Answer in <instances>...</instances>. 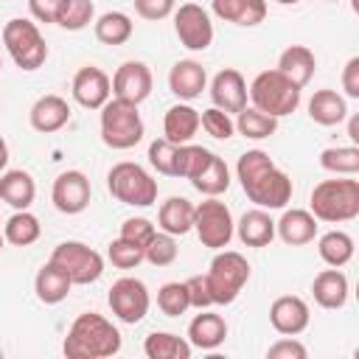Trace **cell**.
I'll return each instance as SVG.
<instances>
[{"label":"cell","instance_id":"cell-36","mask_svg":"<svg viewBox=\"0 0 359 359\" xmlns=\"http://www.w3.org/2000/svg\"><path fill=\"white\" fill-rule=\"evenodd\" d=\"M317 252L328 266H345L353 258V238L345 230H328L320 236Z\"/></svg>","mask_w":359,"mask_h":359},{"label":"cell","instance_id":"cell-30","mask_svg":"<svg viewBox=\"0 0 359 359\" xmlns=\"http://www.w3.org/2000/svg\"><path fill=\"white\" fill-rule=\"evenodd\" d=\"M309 118L320 126H337L348 118V101L337 90H317L309 98Z\"/></svg>","mask_w":359,"mask_h":359},{"label":"cell","instance_id":"cell-29","mask_svg":"<svg viewBox=\"0 0 359 359\" xmlns=\"http://www.w3.org/2000/svg\"><path fill=\"white\" fill-rule=\"evenodd\" d=\"M157 224L168 236H185L194 230V202L185 196H168L157 210Z\"/></svg>","mask_w":359,"mask_h":359},{"label":"cell","instance_id":"cell-10","mask_svg":"<svg viewBox=\"0 0 359 359\" xmlns=\"http://www.w3.org/2000/svg\"><path fill=\"white\" fill-rule=\"evenodd\" d=\"M194 230H196L202 247L224 250L233 241L236 222L224 202H219L216 196H208L205 202L194 205Z\"/></svg>","mask_w":359,"mask_h":359},{"label":"cell","instance_id":"cell-35","mask_svg":"<svg viewBox=\"0 0 359 359\" xmlns=\"http://www.w3.org/2000/svg\"><path fill=\"white\" fill-rule=\"evenodd\" d=\"M191 185H194L199 194H205V196H219V194H224V191L230 188V168H227V163H224L219 154H213V157L208 160V165L199 171V177L191 180Z\"/></svg>","mask_w":359,"mask_h":359},{"label":"cell","instance_id":"cell-52","mask_svg":"<svg viewBox=\"0 0 359 359\" xmlns=\"http://www.w3.org/2000/svg\"><path fill=\"white\" fill-rule=\"evenodd\" d=\"M348 137H351L353 143L359 140V118H356V115H353V118L348 121Z\"/></svg>","mask_w":359,"mask_h":359},{"label":"cell","instance_id":"cell-13","mask_svg":"<svg viewBox=\"0 0 359 359\" xmlns=\"http://www.w3.org/2000/svg\"><path fill=\"white\" fill-rule=\"evenodd\" d=\"M90 196H93V185H90L87 174L79 171V168H67V171H62V174L53 180L50 202H53V208H56L59 213L76 216V213L87 210Z\"/></svg>","mask_w":359,"mask_h":359},{"label":"cell","instance_id":"cell-25","mask_svg":"<svg viewBox=\"0 0 359 359\" xmlns=\"http://www.w3.org/2000/svg\"><path fill=\"white\" fill-rule=\"evenodd\" d=\"M70 289H73V280H70L67 272H65L62 266H56L53 261L42 264V269H39L36 278H34V292H36L39 303H45V306L62 303V300L70 294Z\"/></svg>","mask_w":359,"mask_h":359},{"label":"cell","instance_id":"cell-32","mask_svg":"<svg viewBox=\"0 0 359 359\" xmlns=\"http://www.w3.org/2000/svg\"><path fill=\"white\" fill-rule=\"evenodd\" d=\"M93 31H95V39L101 45H123V42H129V36L135 31V22L123 11H107L95 20Z\"/></svg>","mask_w":359,"mask_h":359},{"label":"cell","instance_id":"cell-19","mask_svg":"<svg viewBox=\"0 0 359 359\" xmlns=\"http://www.w3.org/2000/svg\"><path fill=\"white\" fill-rule=\"evenodd\" d=\"M168 87L180 101H194L208 87V73L196 59H180L168 73Z\"/></svg>","mask_w":359,"mask_h":359},{"label":"cell","instance_id":"cell-34","mask_svg":"<svg viewBox=\"0 0 359 359\" xmlns=\"http://www.w3.org/2000/svg\"><path fill=\"white\" fill-rule=\"evenodd\" d=\"M3 236L14 247H31L42 236V224L31 210H14L3 227Z\"/></svg>","mask_w":359,"mask_h":359},{"label":"cell","instance_id":"cell-40","mask_svg":"<svg viewBox=\"0 0 359 359\" xmlns=\"http://www.w3.org/2000/svg\"><path fill=\"white\" fill-rule=\"evenodd\" d=\"M177 236H168V233H154L151 241L143 247V261H149L151 266H168L177 261Z\"/></svg>","mask_w":359,"mask_h":359},{"label":"cell","instance_id":"cell-5","mask_svg":"<svg viewBox=\"0 0 359 359\" xmlns=\"http://www.w3.org/2000/svg\"><path fill=\"white\" fill-rule=\"evenodd\" d=\"M143 118L137 112V104L123 98H109L101 107V140L109 149L126 151L143 140Z\"/></svg>","mask_w":359,"mask_h":359},{"label":"cell","instance_id":"cell-9","mask_svg":"<svg viewBox=\"0 0 359 359\" xmlns=\"http://www.w3.org/2000/svg\"><path fill=\"white\" fill-rule=\"evenodd\" d=\"M50 261L67 272L73 286H90L104 275V255L84 241H62L53 247Z\"/></svg>","mask_w":359,"mask_h":359},{"label":"cell","instance_id":"cell-54","mask_svg":"<svg viewBox=\"0 0 359 359\" xmlns=\"http://www.w3.org/2000/svg\"><path fill=\"white\" fill-rule=\"evenodd\" d=\"M3 244H6V236H3V233H0V250H3Z\"/></svg>","mask_w":359,"mask_h":359},{"label":"cell","instance_id":"cell-20","mask_svg":"<svg viewBox=\"0 0 359 359\" xmlns=\"http://www.w3.org/2000/svg\"><path fill=\"white\" fill-rule=\"evenodd\" d=\"M275 236L289 247H303V244L314 241L317 219L311 216V210H303V208L283 210V216L275 222Z\"/></svg>","mask_w":359,"mask_h":359},{"label":"cell","instance_id":"cell-53","mask_svg":"<svg viewBox=\"0 0 359 359\" xmlns=\"http://www.w3.org/2000/svg\"><path fill=\"white\" fill-rule=\"evenodd\" d=\"M275 3H280V6H297L300 0H275Z\"/></svg>","mask_w":359,"mask_h":359},{"label":"cell","instance_id":"cell-46","mask_svg":"<svg viewBox=\"0 0 359 359\" xmlns=\"http://www.w3.org/2000/svg\"><path fill=\"white\" fill-rule=\"evenodd\" d=\"M309 351L297 337H283L266 348V359H306Z\"/></svg>","mask_w":359,"mask_h":359},{"label":"cell","instance_id":"cell-22","mask_svg":"<svg viewBox=\"0 0 359 359\" xmlns=\"http://www.w3.org/2000/svg\"><path fill=\"white\" fill-rule=\"evenodd\" d=\"M224 339H227V323H224V317L216 314V311L199 309V314H196V317L191 320V325H188V342H191V348L213 351V348H219Z\"/></svg>","mask_w":359,"mask_h":359},{"label":"cell","instance_id":"cell-38","mask_svg":"<svg viewBox=\"0 0 359 359\" xmlns=\"http://www.w3.org/2000/svg\"><path fill=\"white\" fill-rule=\"evenodd\" d=\"M210 157H213V151L205 149V146H194V143H182V146H177L174 177H185V180L199 177V171L208 165Z\"/></svg>","mask_w":359,"mask_h":359},{"label":"cell","instance_id":"cell-6","mask_svg":"<svg viewBox=\"0 0 359 359\" xmlns=\"http://www.w3.org/2000/svg\"><path fill=\"white\" fill-rule=\"evenodd\" d=\"M205 280H208L213 306H230L241 294L244 283L250 280V264L236 250H219L210 261V269L205 272Z\"/></svg>","mask_w":359,"mask_h":359},{"label":"cell","instance_id":"cell-47","mask_svg":"<svg viewBox=\"0 0 359 359\" xmlns=\"http://www.w3.org/2000/svg\"><path fill=\"white\" fill-rule=\"evenodd\" d=\"M174 8H177V0H135L137 17L151 20V22L165 20L168 14H174Z\"/></svg>","mask_w":359,"mask_h":359},{"label":"cell","instance_id":"cell-1","mask_svg":"<svg viewBox=\"0 0 359 359\" xmlns=\"http://www.w3.org/2000/svg\"><path fill=\"white\" fill-rule=\"evenodd\" d=\"M236 177L255 208L280 210L292 199V180L280 171L264 149H247L236 163Z\"/></svg>","mask_w":359,"mask_h":359},{"label":"cell","instance_id":"cell-39","mask_svg":"<svg viewBox=\"0 0 359 359\" xmlns=\"http://www.w3.org/2000/svg\"><path fill=\"white\" fill-rule=\"evenodd\" d=\"M157 309L165 314V317H180L191 309V300H188V289H185V280H168L157 289Z\"/></svg>","mask_w":359,"mask_h":359},{"label":"cell","instance_id":"cell-14","mask_svg":"<svg viewBox=\"0 0 359 359\" xmlns=\"http://www.w3.org/2000/svg\"><path fill=\"white\" fill-rule=\"evenodd\" d=\"M70 93H73V98H76L79 107H84V109H101L112 98V81H109V76L101 67L84 65L73 76Z\"/></svg>","mask_w":359,"mask_h":359},{"label":"cell","instance_id":"cell-11","mask_svg":"<svg viewBox=\"0 0 359 359\" xmlns=\"http://www.w3.org/2000/svg\"><path fill=\"white\" fill-rule=\"evenodd\" d=\"M107 303L112 309V314L126 323V325H135L140 323L146 314H149V306H151V297H149V289L140 278H118L112 286H109V294H107Z\"/></svg>","mask_w":359,"mask_h":359},{"label":"cell","instance_id":"cell-57","mask_svg":"<svg viewBox=\"0 0 359 359\" xmlns=\"http://www.w3.org/2000/svg\"><path fill=\"white\" fill-rule=\"evenodd\" d=\"M0 70H3V59H0Z\"/></svg>","mask_w":359,"mask_h":359},{"label":"cell","instance_id":"cell-17","mask_svg":"<svg viewBox=\"0 0 359 359\" xmlns=\"http://www.w3.org/2000/svg\"><path fill=\"white\" fill-rule=\"evenodd\" d=\"M210 101L213 107L224 109L227 115H236L247 107V81L236 67H224L210 81Z\"/></svg>","mask_w":359,"mask_h":359},{"label":"cell","instance_id":"cell-50","mask_svg":"<svg viewBox=\"0 0 359 359\" xmlns=\"http://www.w3.org/2000/svg\"><path fill=\"white\" fill-rule=\"evenodd\" d=\"M342 90L348 98H359V56H351L342 67Z\"/></svg>","mask_w":359,"mask_h":359},{"label":"cell","instance_id":"cell-23","mask_svg":"<svg viewBox=\"0 0 359 359\" xmlns=\"http://www.w3.org/2000/svg\"><path fill=\"white\" fill-rule=\"evenodd\" d=\"M36 196V182L22 168H8L0 174V199L14 210H28Z\"/></svg>","mask_w":359,"mask_h":359},{"label":"cell","instance_id":"cell-41","mask_svg":"<svg viewBox=\"0 0 359 359\" xmlns=\"http://www.w3.org/2000/svg\"><path fill=\"white\" fill-rule=\"evenodd\" d=\"M93 20H95L93 0H67L65 8H62V14H59V20H56V25H62L65 31H81Z\"/></svg>","mask_w":359,"mask_h":359},{"label":"cell","instance_id":"cell-16","mask_svg":"<svg viewBox=\"0 0 359 359\" xmlns=\"http://www.w3.org/2000/svg\"><path fill=\"white\" fill-rule=\"evenodd\" d=\"M309 320H311V311H309V303L297 294H280L272 300L269 306V323L278 334L283 337H297L309 328Z\"/></svg>","mask_w":359,"mask_h":359},{"label":"cell","instance_id":"cell-27","mask_svg":"<svg viewBox=\"0 0 359 359\" xmlns=\"http://www.w3.org/2000/svg\"><path fill=\"white\" fill-rule=\"evenodd\" d=\"M199 129V109H194L191 104H174L165 109V118H163V137L182 146V143H191V137L196 135Z\"/></svg>","mask_w":359,"mask_h":359},{"label":"cell","instance_id":"cell-15","mask_svg":"<svg viewBox=\"0 0 359 359\" xmlns=\"http://www.w3.org/2000/svg\"><path fill=\"white\" fill-rule=\"evenodd\" d=\"M109 81H112V98H123V101H132V104L146 101L151 95V84H154L149 65L135 62V59L123 62Z\"/></svg>","mask_w":359,"mask_h":359},{"label":"cell","instance_id":"cell-48","mask_svg":"<svg viewBox=\"0 0 359 359\" xmlns=\"http://www.w3.org/2000/svg\"><path fill=\"white\" fill-rule=\"evenodd\" d=\"M185 289H188L191 309H210V306H213V297H210V289H208L205 275H194V278H188V280H185Z\"/></svg>","mask_w":359,"mask_h":359},{"label":"cell","instance_id":"cell-55","mask_svg":"<svg viewBox=\"0 0 359 359\" xmlns=\"http://www.w3.org/2000/svg\"><path fill=\"white\" fill-rule=\"evenodd\" d=\"M0 359H3V348H0Z\"/></svg>","mask_w":359,"mask_h":359},{"label":"cell","instance_id":"cell-3","mask_svg":"<svg viewBox=\"0 0 359 359\" xmlns=\"http://www.w3.org/2000/svg\"><path fill=\"white\" fill-rule=\"evenodd\" d=\"M309 210L317 222L328 224H342L359 216V180L353 177H339L337 180H323L314 185Z\"/></svg>","mask_w":359,"mask_h":359},{"label":"cell","instance_id":"cell-51","mask_svg":"<svg viewBox=\"0 0 359 359\" xmlns=\"http://www.w3.org/2000/svg\"><path fill=\"white\" fill-rule=\"evenodd\" d=\"M6 165H8V143H6V137L0 135V174L6 171Z\"/></svg>","mask_w":359,"mask_h":359},{"label":"cell","instance_id":"cell-49","mask_svg":"<svg viewBox=\"0 0 359 359\" xmlns=\"http://www.w3.org/2000/svg\"><path fill=\"white\" fill-rule=\"evenodd\" d=\"M67 0H28V11L36 22H56Z\"/></svg>","mask_w":359,"mask_h":359},{"label":"cell","instance_id":"cell-24","mask_svg":"<svg viewBox=\"0 0 359 359\" xmlns=\"http://www.w3.org/2000/svg\"><path fill=\"white\" fill-rule=\"evenodd\" d=\"M210 11L233 25L252 28L266 17V0H210Z\"/></svg>","mask_w":359,"mask_h":359},{"label":"cell","instance_id":"cell-8","mask_svg":"<svg viewBox=\"0 0 359 359\" xmlns=\"http://www.w3.org/2000/svg\"><path fill=\"white\" fill-rule=\"evenodd\" d=\"M107 188L109 194L132 208H149L157 202V180L137 163H115L107 174Z\"/></svg>","mask_w":359,"mask_h":359},{"label":"cell","instance_id":"cell-37","mask_svg":"<svg viewBox=\"0 0 359 359\" xmlns=\"http://www.w3.org/2000/svg\"><path fill=\"white\" fill-rule=\"evenodd\" d=\"M320 165L339 177L359 174V149L356 146H331L320 151Z\"/></svg>","mask_w":359,"mask_h":359},{"label":"cell","instance_id":"cell-42","mask_svg":"<svg viewBox=\"0 0 359 359\" xmlns=\"http://www.w3.org/2000/svg\"><path fill=\"white\" fill-rule=\"evenodd\" d=\"M199 126H202L210 137H216V140H230L233 132H236L233 115H227V112L219 109V107H208V109H202V112H199Z\"/></svg>","mask_w":359,"mask_h":359},{"label":"cell","instance_id":"cell-7","mask_svg":"<svg viewBox=\"0 0 359 359\" xmlns=\"http://www.w3.org/2000/svg\"><path fill=\"white\" fill-rule=\"evenodd\" d=\"M3 45L17 67L22 70H39L48 59V45L39 31V25L28 17H14L3 25Z\"/></svg>","mask_w":359,"mask_h":359},{"label":"cell","instance_id":"cell-28","mask_svg":"<svg viewBox=\"0 0 359 359\" xmlns=\"http://www.w3.org/2000/svg\"><path fill=\"white\" fill-rule=\"evenodd\" d=\"M236 233L244 247H269L275 238V219L264 208H252L238 219Z\"/></svg>","mask_w":359,"mask_h":359},{"label":"cell","instance_id":"cell-45","mask_svg":"<svg viewBox=\"0 0 359 359\" xmlns=\"http://www.w3.org/2000/svg\"><path fill=\"white\" fill-rule=\"evenodd\" d=\"M154 233L157 230L146 216H132V219H123V224H121V238H126V241H132L137 247H146Z\"/></svg>","mask_w":359,"mask_h":359},{"label":"cell","instance_id":"cell-18","mask_svg":"<svg viewBox=\"0 0 359 359\" xmlns=\"http://www.w3.org/2000/svg\"><path fill=\"white\" fill-rule=\"evenodd\" d=\"M28 121L36 132L42 135H50V132H59L67 121H70V104L56 95V93H48V95H39L34 104H31V112H28Z\"/></svg>","mask_w":359,"mask_h":359},{"label":"cell","instance_id":"cell-44","mask_svg":"<svg viewBox=\"0 0 359 359\" xmlns=\"http://www.w3.org/2000/svg\"><path fill=\"white\" fill-rule=\"evenodd\" d=\"M174 157H177V143H171L165 137L149 143V163L157 174L174 177Z\"/></svg>","mask_w":359,"mask_h":359},{"label":"cell","instance_id":"cell-2","mask_svg":"<svg viewBox=\"0 0 359 359\" xmlns=\"http://www.w3.org/2000/svg\"><path fill=\"white\" fill-rule=\"evenodd\" d=\"M121 345V331L107 317L84 311L70 323L62 351L67 359H107L115 356Z\"/></svg>","mask_w":359,"mask_h":359},{"label":"cell","instance_id":"cell-31","mask_svg":"<svg viewBox=\"0 0 359 359\" xmlns=\"http://www.w3.org/2000/svg\"><path fill=\"white\" fill-rule=\"evenodd\" d=\"M191 342L171 331H154L143 339V353L149 359H191Z\"/></svg>","mask_w":359,"mask_h":359},{"label":"cell","instance_id":"cell-33","mask_svg":"<svg viewBox=\"0 0 359 359\" xmlns=\"http://www.w3.org/2000/svg\"><path fill=\"white\" fill-rule=\"evenodd\" d=\"M233 123H236V132L244 135L247 140H264L278 132V118H272L255 107H244L241 112H236Z\"/></svg>","mask_w":359,"mask_h":359},{"label":"cell","instance_id":"cell-56","mask_svg":"<svg viewBox=\"0 0 359 359\" xmlns=\"http://www.w3.org/2000/svg\"><path fill=\"white\" fill-rule=\"evenodd\" d=\"M328 3H339V0H328Z\"/></svg>","mask_w":359,"mask_h":359},{"label":"cell","instance_id":"cell-21","mask_svg":"<svg viewBox=\"0 0 359 359\" xmlns=\"http://www.w3.org/2000/svg\"><path fill=\"white\" fill-rule=\"evenodd\" d=\"M348 278L339 266H331V269H323L320 275H314V283H311V294H314V303L320 309H342L348 303Z\"/></svg>","mask_w":359,"mask_h":359},{"label":"cell","instance_id":"cell-4","mask_svg":"<svg viewBox=\"0 0 359 359\" xmlns=\"http://www.w3.org/2000/svg\"><path fill=\"white\" fill-rule=\"evenodd\" d=\"M247 95H250L255 109H261V112H266L278 121L283 115H292L300 107V87L294 81H289L278 67L275 70H261L250 81Z\"/></svg>","mask_w":359,"mask_h":359},{"label":"cell","instance_id":"cell-12","mask_svg":"<svg viewBox=\"0 0 359 359\" xmlns=\"http://www.w3.org/2000/svg\"><path fill=\"white\" fill-rule=\"evenodd\" d=\"M174 34L188 50H208L213 45V22L199 3H182L174 8Z\"/></svg>","mask_w":359,"mask_h":359},{"label":"cell","instance_id":"cell-43","mask_svg":"<svg viewBox=\"0 0 359 359\" xmlns=\"http://www.w3.org/2000/svg\"><path fill=\"white\" fill-rule=\"evenodd\" d=\"M107 258H109L112 266H118V269H135V266L143 261V247H137V244H132V241H126V238L118 236L115 241H109Z\"/></svg>","mask_w":359,"mask_h":359},{"label":"cell","instance_id":"cell-26","mask_svg":"<svg viewBox=\"0 0 359 359\" xmlns=\"http://www.w3.org/2000/svg\"><path fill=\"white\" fill-rule=\"evenodd\" d=\"M314 67H317V56H314V50L306 48V45H289V48L278 56V70H280L289 81H294L300 90L311 81Z\"/></svg>","mask_w":359,"mask_h":359}]
</instances>
